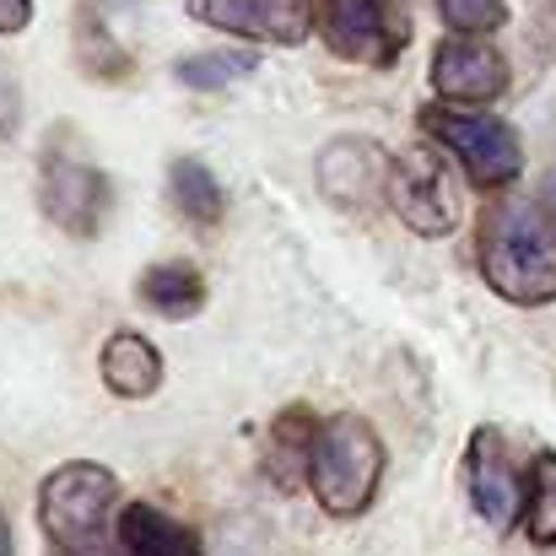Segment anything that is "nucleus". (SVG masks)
Returning a JSON list of instances; mask_svg holds the SVG:
<instances>
[{
  "label": "nucleus",
  "mask_w": 556,
  "mask_h": 556,
  "mask_svg": "<svg viewBox=\"0 0 556 556\" xmlns=\"http://www.w3.org/2000/svg\"><path fill=\"white\" fill-rule=\"evenodd\" d=\"M481 276L497 298L519 308L556 303V216L541 200L503 194L481 216Z\"/></svg>",
  "instance_id": "1"
},
{
  "label": "nucleus",
  "mask_w": 556,
  "mask_h": 556,
  "mask_svg": "<svg viewBox=\"0 0 556 556\" xmlns=\"http://www.w3.org/2000/svg\"><path fill=\"white\" fill-rule=\"evenodd\" d=\"M119 508V476L92 459H71L38 486V525L60 546V556H103Z\"/></svg>",
  "instance_id": "2"
},
{
  "label": "nucleus",
  "mask_w": 556,
  "mask_h": 556,
  "mask_svg": "<svg viewBox=\"0 0 556 556\" xmlns=\"http://www.w3.org/2000/svg\"><path fill=\"white\" fill-rule=\"evenodd\" d=\"M383 481V438L372 432L368 416H330L314 438V459H308V486L319 497V508L330 519H357L378 497Z\"/></svg>",
  "instance_id": "3"
},
{
  "label": "nucleus",
  "mask_w": 556,
  "mask_h": 556,
  "mask_svg": "<svg viewBox=\"0 0 556 556\" xmlns=\"http://www.w3.org/2000/svg\"><path fill=\"white\" fill-rule=\"evenodd\" d=\"M421 130L459 157L465 179L476 189H508L525 174V147H519V130L486 109H448V103H432L421 109Z\"/></svg>",
  "instance_id": "4"
},
{
  "label": "nucleus",
  "mask_w": 556,
  "mask_h": 556,
  "mask_svg": "<svg viewBox=\"0 0 556 556\" xmlns=\"http://www.w3.org/2000/svg\"><path fill=\"white\" fill-rule=\"evenodd\" d=\"M314 33L336 60L389 71L410 43V11L405 0H314Z\"/></svg>",
  "instance_id": "5"
},
{
  "label": "nucleus",
  "mask_w": 556,
  "mask_h": 556,
  "mask_svg": "<svg viewBox=\"0 0 556 556\" xmlns=\"http://www.w3.org/2000/svg\"><path fill=\"white\" fill-rule=\"evenodd\" d=\"M389 205L416 238H448L459 227V189L432 147H410L389 163Z\"/></svg>",
  "instance_id": "6"
},
{
  "label": "nucleus",
  "mask_w": 556,
  "mask_h": 556,
  "mask_svg": "<svg viewBox=\"0 0 556 556\" xmlns=\"http://www.w3.org/2000/svg\"><path fill=\"white\" fill-rule=\"evenodd\" d=\"M38 205L60 232L92 238L109 216V179H103V168H92L71 147H49L43 168H38Z\"/></svg>",
  "instance_id": "7"
},
{
  "label": "nucleus",
  "mask_w": 556,
  "mask_h": 556,
  "mask_svg": "<svg viewBox=\"0 0 556 556\" xmlns=\"http://www.w3.org/2000/svg\"><path fill=\"white\" fill-rule=\"evenodd\" d=\"M432 92L438 103L448 109H486L508 92V60L503 49H492L486 38H470V33H448L438 49H432Z\"/></svg>",
  "instance_id": "8"
},
{
  "label": "nucleus",
  "mask_w": 556,
  "mask_h": 556,
  "mask_svg": "<svg viewBox=\"0 0 556 556\" xmlns=\"http://www.w3.org/2000/svg\"><path fill=\"white\" fill-rule=\"evenodd\" d=\"M465 486H470V503L476 514L492 525V530H508L525 519V476L508 454V438L497 427H476L470 432V448H465Z\"/></svg>",
  "instance_id": "9"
},
{
  "label": "nucleus",
  "mask_w": 556,
  "mask_h": 556,
  "mask_svg": "<svg viewBox=\"0 0 556 556\" xmlns=\"http://www.w3.org/2000/svg\"><path fill=\"white\" fill-rule=\"evenodd\" d=\"M185 11L200 27L238 33L254 43L298 49L314 33V5L308 0H185Z\"/></svg>",
  "instance_id": "10"
},
{
  "label": "nucleus",
  "mask_w": 556,
  "mask_h": 556,
  "mask_svg": "<svg viewBox=\"0 0 556 556\" xmlns=\"http://www.w3.org/2000/svg\"><path fill=\"white\" fill-rule=\"evenodd\" d=\"M389 163L394 157H383L368 141H336L319 157V189L346 211H368L378 194H389Z\"/></svg>",
  "instance_id": "11"
},
{
  "label": "nucleus",
  "mask_w": 556,
  "mask_h": 556,
  "mask_svg": "<svg viewBox=\"0 0 556 556\" xmlns=\"http://www.w3.org/2000/svg\"><path fill=\"white\" fill-rule=\"evenodd\" d=\"M98 372H103V389L114 400H152L163 383V352L136 330H114L103 357H98Z\"/></svg>",
  "instance_id": "12"
},
{
  "label": "nucleus",
  "mask_w": 556,
  "mask_h": 556,
  "mask_svg": "<svg viewBox=\"0 0 556 556\" xmlns=\"http://www.w3.org/2000/svg\"><path fill=\"white\" fill-rule=\"evenodd\" d=\"M114 535L125 556H200V535L185 519L163 514L157 503H125Z\"/></svg>",
  "instance_id": "13"
},
{
  "label": "nucleus",
  "mask_w": 556,
  "mask_h": 556,
  "mask_svg": "<svg viewBox=\"0 0 556 556\" xmlns=\"http://www.w3.org/2000/svg\"><path fill=\"white\" fill-rule=\"evenodd\" d=\"M136 292H141V303L157 314V319H194L200 308H205V276L185 265V260H163V265H152L141 281H136Z\"/></svg>",
  "instance_id": "14"
},
{
  "label": "nucleus",
  "mask_w": 556,
  "mask_h": 556,
  "mask_svg": "<svg viewBox=\"0 0 556 556\" xmlns=\"http://www.w3.org/2000/svg\"><path fill=\"white\" fill-rule=\"evenodd\" d=\"M168 194H174V205L185 211L189 222H200V227H216L222 211H227V194H222L216 174L200 157H174L168 163Z\"/></svg>",
  "instance_id": "15"
},
{
  "label": "nucleus",
  "mask_w": 556,
  "mask_h": 556,
  "mask_svg": "<svg viewBox=\"0 0 556 556\" xmlns=\"http://www.w3.org/2000/svg\"><path fill=\"white\" fill-rule=\"evenodd\" d=\"M525 535L535 546H556V454H535L530 476H525Z\"/></svg>",
  "instance_id": "16"
},
{
  "label": "nucleus",
  "mask_w": 556,
  "mask_h": 556,
  "mask_svg": "<svg viewBox=\"0 0 556 556\" xmlns=\"http://www.w3.org/2000/svg\"><path fill=\"white\" fill-rule=\"evenodd\" d=\"M76 49H81V65L92 71V76H103V81H119V76H130V54L109 38V27H103V11L92 5V0H81V16H76Z\"/></svg>",
  "instance_id": "17"
},
{
  "label": "nucleus",
  "mask_w": 556,
  "mask_h": 556,
  "mask_svg": "<svg viewBox=\"0 0 556 556\" xmlns=\"http://www.w3.org/2000/svg\"><path fill=\"white\" fill-rule=\"evenodd\" d=\"M254 71H260V54H249V49H211V54H189V60L174 65V76L194 92H216V87H227L238 76H254Z\"/></svg>",
  "instance_id": "18"
},
{
  "label": "nucleus",
  "mask_w": 556,
  "mask_h": 556,
  "mask_svg": "<svg viewBox=\"0 0 556 556\" xmlns=\"http://www.w3.org/2000/svg\"><path fill=\"white\" fill-rule=\"evenodd\" d=\"M438 16L454 27V33H470V38H486L508 22V0H438Z\"/></svg>",
  "instance_id": "19"
},
{
  "label": "nucleus",
  "mask_w": 556,
  "mask_h": 556,
  "mask_svg": "<svg viewBox=\"0 0 556 556\" xmlns=\"http://www.w3.org/2000/svg\"><path fill=\"white\" fill-rule=\"evenodd\" d=\"M33 22V0H0V38L22 33Z\"/></svg>",
  "instance_id": "20"
},
{
  "label": "nucleus",
  "mask_w": 556,
  "mask_h": 556,
  "mask_svg": "<svg viewBox=\"0 0 556 556\" xmlns=\"http://www.w3.org/2000/svg\"><path fill=\"white\" fill-rule=\"evenodd\" d=\"M11 130H16V87L0 76V141H5Z\"/></svg>",
  "instance_id": "21"
},
{
  "label": "nucleus",
  "mask_w": 556,
  "mask_h": 556,
  "mask_svg": "<svg viewBox=\"0 0 556 556\" xmlns=\"http://www.w3.org/2000/svg\"><path fill=\"white\" fill-rule=\"evenodd\" d=\"M546 211L556 216V168H552V179H546Z\"/></svg>",
  "instance_id": "22"
},
{
  "label": "nucleus",
  "mask_w": 556,
  "mask_h": 556,
  "mask_svg": "<svg viewBox=\"0 0 556 556\" xmlns=\"http://www.w3.org/2000/svg\"><path fill=\"white\" fill-rule=\"evenodd\" d=\"M0 556H11V541H5V525H0Z\"/></svg>",
  "instance_id": "23"
}]
</instances>
